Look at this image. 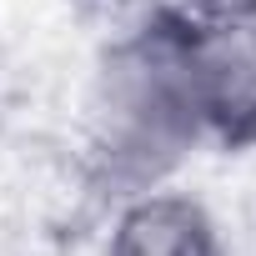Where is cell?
<instances>
[{
  "instance_id": "cell-1",
  "label": "cell",
  "mask_w": 256,
  "mask_h": 256,
  "mask_svg": "<svg viewBox=\"0 0 256 256\" xmlns=\"http://www.w3.org/2000/svg\"><path fill=\"white\" fill-rule=\"evenodd\" d=\"M196 151H206V141L186 70V16L156 0L100 50L90 70L86 161L116 201L176 181Z\"/></svg>"
},
{
  "instance_id": "cell-2",
  "label": "cell",
  "mask_w": 256,
  "mask_h": 256,
  "mask_svg": "<svg viewBox=\"0 0 256 256\" xmlns=\"http://www.w3.org/2000/svg\"><path fill=\"white\" fill-rule=\"evenodd\" d=\"M186 70L206 151H256V26L186 16Z\"/></svg>"
},
{
  "instance_id": "cell-3",
  "label": "cell",
  "mask_w": 256,
  "mask_h": 256,
  "mask_svg": "<svg viewBox=\"0 0 256 256\" xmlns=\"http://www.w3.org/2000/svg\"><path fill=\"white\" fill-rule=\"evenodd\" d=\"M100 256H231V246L201 196L161 181L110 201Z\"/></svg>"
},
{
  "instance_id": "cell-4",
  "label": "cell",
  "mask_w": 256,
  "mask_h": 256,
  "mask_svg": "<svg viewBox=\"0 0 256 256\" xmlns=\"http://www.w3.org/2000/svg\"><path fill=\"white\" fill-rule=\"evenodd\" d=\"M166 6L206 26H256V0H166Z\"/></svg>"
}]
</instances>
